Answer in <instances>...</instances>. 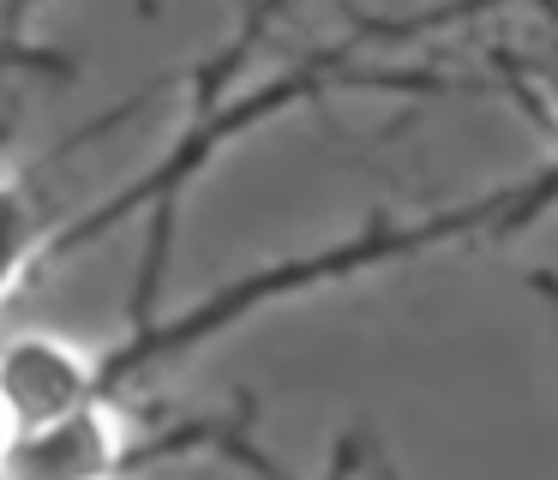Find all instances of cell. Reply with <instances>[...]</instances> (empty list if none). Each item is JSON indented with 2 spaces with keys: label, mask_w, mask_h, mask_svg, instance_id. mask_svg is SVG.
Returning a JSON list of instances; mask_svg holds the SVG:
<instances>
[{
  "label": "cell",
  "mask_w": 558,
  "mask_h": 480,
  "mask_svg": "<svg viewBox=\"0 0 558 480\" xmlns=\"http://www.w3.org/2000/svg\"><path fill=\"white\" fill-rule=\"evenodd\" d=\"M126 420L102 396L0 439V480H114L126 468Z\"/></svg>",
  "instance_id": "1"
},
{
  "label": "cell",
  "mask_w": 558,
  "mask_h": 480,
  "mask_svg": "<svg viewBox=\"0 0 558 480\" xmlns=\"http://www.w3.org/2000/svg\"><path fill=\"white\" fill-rule=\"evenodd\" d=\"M102 396V372L97 360L85 355L78 343L49 331L13 336L0 348V427H37V420H54L66 408Z\"/></svg>",
  "instance_id": "2"
},
{
  "label": "cell",
  "mask_w": 558,
  "mask_h": 480,
  "mask_svg": "<svg viewBox=\"0 0 558 480\" xmlns=\"http://www.w3.org/2000/svg\"><path fill=\"white\" fill-rule=\"evenodd\" d=\"M37 211H31V199L19 187H7L0 180V295L19 283V276L31 271V259H37Z\"/></svg>",
  "instance_id": "3"
},
{
  "label": "cell",
  "mask_w": 558,
  "mask_h": 480,
  "mask_svg": "<svg viewBox=\"0 0 558 480\" xmlns=\"http://www.w3.org/2000/svg\"><path fill=\"white\" fill-rule=\"evenodd\" d=\"M534 288H541V295H546V307L558 312V276H553V271H541V276H534Z\"/></svg>",
  "instance_id": "4"
},
{
  "label": "cell",
  "mask_w": 558,
  "mask_h": 480,
  "mask_svg": "<svg viewBox=\"0 0 558 480\" xmlns=\"http://www.w3.org/2000/svg\"><path fill=\"white\" fill-rule=\"evenodd\" d=\"M546 103H553V120H558V72H553V84H546Z\"/></svg>",
  "instance_id": "5"
}]
</instances>
